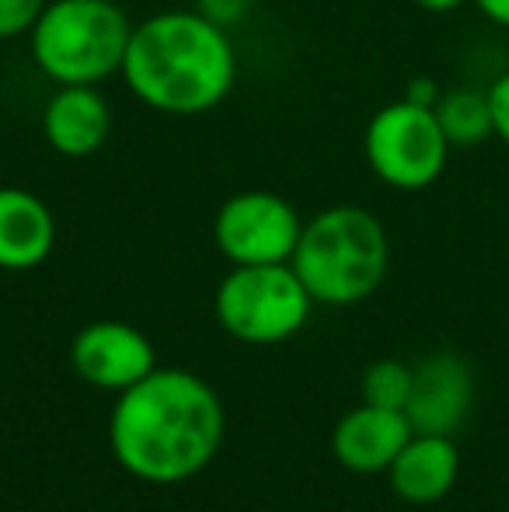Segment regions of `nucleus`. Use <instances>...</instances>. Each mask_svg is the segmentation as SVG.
<instances>
[{"label":"nucleus","instance_id":"4468645a","mask_svg":"<svg viewBox=\"0 0 509 512\" xmlns=\"http://www.w3.org/2000/svg\"><path fill=\"white\" fill-rule=\"evenodd\" d=\"M433 112H436V119H440V129H443V136H447V143L457 150L482 147V143L492 136L489 95L478 88L443 91Z\"/></svg>","mask_w":509,"mask_h":512},{"label":"nucleus","instance_id":"6ab92c4d","mask_svg":"<svg viewBox=\"0 0 509 512\" xmlns=\"http://www.w3.org/2000/svg\"><path fill=\"white\" fill-rule=\"evenodd\" d=\"M440 84L433 81V77H412L405 88V98L415 105H426V108H436V102H440Z\"/></svg>","mask_w":509,"mask_h":512},{"label":"nucleus","instance_id":"f03ea898","mask_svg":"<svg viewBox=\"0 0 509 512\" xmlns=\"http://www.w3.org/2000/svg\"><path fill=\"white\" fill-rule=\"evenodd\" d=\"M119 77L161 115H206L231 95L238 53L227 28L199 11H157L133 25Z\"/></svg>","mask_w":509,"mask_h":512},{"label":"nucleus","instance_id":"39448f33","mask_svg":"<svg viewBox=\"0 0 509 512\" xmlns=\"http://www.w3.org/2000/svg\"><path fill=\"white\" fill-rule=\"evenodd\" d=\"M311 304V293L290 262L234 265L213 297L220 328L248 345H276L293 338L311 317Z\"/></svg>","mask_w":509,"mask_h":512},{"label":"nucleus","instance_id":"9b49d317","mask_svg":"<svg viewBox=\"0 0 509 512\" xmlns=\"http://www.w3.org/2000/svg\"><path fill=\"white\" fill-rule=\"evenodd\" d=\"M412 432L405 411L360 405L339 418L332 432V453L353 474H387Z\"/></svg>","mask_w":509,"mask_h":512},{"label":"nucleus","instance_id":"0eeeda50","mask_svg":"<svg viewBox=\"0 0 509 512\" xmlns=\"http://www.w3.org/2000/svg\"><path fill=\"white\" fill-rule=\"evenodd\" d=\"M304 220L283 196L269 189H245L224 199L213 216V241L231 265L290 262Z\"/></svg>","mask_w":509,"mask_h":512},{"label":"nucleus","instance_id":"7ed1b4c3","mask_svg":"<svg viewBox=\"0 0 509 512\" xmlns=\"http://www.w3.org/2000/svg\"><path fill=\"white\" fill-rule=\"evenodd\" d=\"M290 265L314 304L353 307L381 290L391 244L370 209L328 206L304 223Z\"/></svg>","mask_w":509,"mask_h":512},{"label":"nucleus","instance_id":"1a4fd4ad","mask_svg":"<svg viewBox=\"0 0 509 512\" xmlns=\"http://www.w3.org/2000/svg\"><path fill=\"white\" fill-rule=\"evenodd\" d=\"M471 401H475V377L461 356L433 352L412 366V398L405 415L415 432L454 436L471 415Z\"/></svg>","mask_w":509,"mask_h":512},{"label":"nucleus","instance_id":"f257e3e1","mask_svg":"<svg viewBox=\"0 0 509 512\" xmlns=\"http://www.w3.org/2000/svg\"><path fill=\"white\" fill-rule=\"evenodd\" d=\"M109 443L133 478L150 485L189 481L224 443V405L189 370H150L119 394Z\"/></svg>","mask_w":509,"mask_h":512},{"label":"nucleus","instance_id":"2eb2a0df","mask_svg":"<svg viewBox=\"0 0 509 512\" xmlns=\"http://www.w3.org/2000/svg\"><path fill=\"white\" fill-rule=\"evenodd\" d=\"M363 405L405 411L408 398H412V366L398 363V359H377L363 373Z\"/></svg>","mask_w":509,"mask_h":512},{"label":"nucleus","instance_id":"f3484780","mask_svg":"<svg viewBox=\"0 0 509 512\" xmlns=\"http://www.w3.org/2000/svg\"><path fill=\"white\" fill-rule=\"evenodd\" d=\"M492 108V136H496L503 147H509V70L496 77V81L485 88Z\"/></svg>","mask_w":509,"mask_h":512},{"label":"nucleus","instance_id":"dca6fc26","mask_svg":"<svg viewBox=\"0 0 509 512\" xmlns=\"http://www.w3.org/2000/svg\"><path fill=\"white\" fill-rule=\"evenodd\" d=\"M49 0H0V42L21 39L35 28Z\"/></svg>","mask_w":509,"mask_h":512},{"label":"nucleus","instance_id":"a211bd4d","mask_svg":"<svg viewBox=\"0 0 509 512\" xmlns=\"http://www.w3.org/2000/svg\"><path fill=\"white\" fill-rule=\"evenodd\" d=\"M196 11L203 14V18H210L213 25L231 28L248 14V0H199Z\"/></svg>","mask_w":509,"mask_h":512},{"label":"nucleus","instance_id":"ddd939ff","mask_svg":"<svg viewBox=\"0 0 509 512\" xmlns=\"http://www.w3.org/2000/svg\"><path fill=\"white\" fill-rule=\"evenodd\" d=\"M56 216L35 192L0 185V269L28 272L53 255Z\"/></svg>","mask_w":509,"mask_h":512},{"label":"nucleus","instance_id":"aec40b11","mask_svg":"<svg viewBox=\"0 0 509 512\" xmlns=\"http://www.w3.org/2000/svg\"><path fill=\"white\" fill-rule=\"evenodd\" d=\"M471 4H475L492 25L509 28V0H471Z\"/></svg>","mask_w":509,"mask_h":512},{"label":"nucleus","instance_id":"412c9836","mask_svg":"<svg viewBox=\"0 0 509 512\" xmlns=\"http://www.w3.org/2000/svg\"><path fill=\"white\" fill-rule=\"evenodd\" d=\"M412 4L429 14H450V11H457V7L468 4V0H412Z\"/></svg>","mask_w":509,"mask_h":512},{"label":"nucleus","instance_id":"f8f14e48","mask_svg":"<svg viewBox=\"0 0 509 512\" xmlns=\"http://www.w3.org/2000/svg\"><path fill=\"white\" fill-rule=\"evenodd\" d=\"M457 474H461L457 443L450 436H426V432H412V439L387 467L394 495L412 506H433L447 499L450 488L457 485Z\"/></svg>","mask_w":509,"mask_h":512},{"label":"nucleus","instance_id":"423d86ee","mask_svg":"<svg viewBox=\"0 0 509 512\" xmlns=\"http://www.w3.org/2000/svg\"><path fill=\"white\" fill-rule=\"evenodd\" d=\"M450 143L433 108L408 98L377 108L363 129V157L377 182L398 192H422L440 182L450 161Z\"/></svg>","mask_w":509,"mask_h":512},{"label":"nucleus","instance_id":"20e7f679","mask_svg":"<svg viewBox=\"0 0 509 512\" xmlns=\"http://www.w3.org/2000/svg\"><path fill=\"white\" fill-rule=\"evenodd\" d=\"M133 21L116 0H49L28 32V53L53 84H102L123 70Z\"/></svg>","mask_w":509,"mask_h":512},{"label":"nucleus","instance_id":"6e6552de","mask_svg":"<svg viewBox=\"0 0 509 512\" xmlns=\"http://www.w3.org/2000/svg\"><path fill=\"white\" fill-rule=\"evenodd\" d=\"M70 363L84 384L123 394L150 370H157L154 345L126 321H91L70 342Z\"/></svg>","mask_w":509,"mask_h":512},{"label":"nucleus","instance_id":"9d476101","mask_svg":"<svg viewBox=\"0 0 509 512\" xmlns=\"http://www.w3.org/2000/svg\"><path fill=\"white\" fill-rule=\"evenodd\" d=\"M112 105L95 84H60L42 105V140L60 157H91L109 143Z\"/></svg>","mask_w":509,"mask_h":512}]
</instances>
